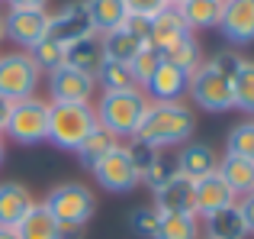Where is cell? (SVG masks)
<instances>
[{"instance_id":"cell-20","label":"cell","mask_w":254,"mask_h":239,"mask_svg":"<svg viewBox=\"0 0 254 239\" xmlns=\"http://www.w3.org/2000/svg\"><path fill=\"white\" fill-rule=\"evenodd\" d=\"M225 0H184L177 6V13L184 16L187 29H219V19H222Z\"/></svg>"},{"instance_id":"cell-33","label":"cell","mask_w":254,"mask_h":239,"mask_svg":"<svg viewBox=\"0 0 254 239\" xmlns=\"http://www.w3.org/2000/svg\"><path fill=\"white\" fill-rule=\"evenodd\" d=\"M171 178H177V158L168 155V152H158L155 165H151V168L142 175V184L151 191V194H155V191H161Z\"/></svg>"},{"instance_id":"cell-32","label":"cell","mask_w":254,"mask_h":239,"mask_svg":"<svg viewBox=\"0 0 254 239\" xmlns=\"http://www.w3.org/2000/svg\"><path fill=\"white\" fill-rule=\"evenodd\" d=\"M164 58H168L171 65H177L184 75H193V71L203 65V49H199V42L190 36V39H184L180 45H174L171 52H164Z\"/></svg>"},{"instance_id":"cell-24","label":"cell","mask_w":254,"mask_h":239,"mask_svg":"<svg viewBox=\"0 0 254 239\" xmlns=\"http://www.w3.org/2000/svg\"><path fill=\"white\" fill-rule=\"evenodd\" d=\"M116 145H119V139L113 136L110 129H103V126L97 123L90 132H87V139H84V142L74 149V155H77V162H81L84 168H93V165H97L100 158H106L113 149H116Z\"/></svg>"},{"instance_id":"cell-10","label":"cell","mask_w":254,"mask_h":239,"mask_svg":"<svg viewBox=\"0 0 254 239\" xmlns=\"http://www.w3.org/2000/svg\"><path fill=\"white\" fill-rule=\"evenodd\" d=\"M49 10H6V39L19 45V52H32L42 39H49Z\"/></svg>"},{"instance_id":"cell-21","label":"cell","mask_w":254,"mask_h":239,"mask_svg":"<svg viewBox=\"0 0 254 239\" xmlns=\"http://www.w3.org/2000/svg\"><path fill=\"white\" fill-rule=\"evenodd\" d=\"M16 236L19 239H62V223L49 214L45 204H32V210L19 220Z\"/></svg>"},{"instance_id":"cell-40","label":"cell","mask_w":254,"mask_h":239,"mask_svg":"<svg viewBox=\"0 0 254 239\" xmlns=\"http://www.w3.org/2000/svg\"><path fill=\"white\" fill-rule=\"evenodd\" d=\"M10 10H49V0H6Z\"/></svg>"},{"instance_id":"cell-23","label":"cell","mask_w":254,"mask_h":239,"mask_svg":"<svg viewBox=\"0 0 254 239\" xmlns=\"http://www.w3.org/2000/svg\"><path fill=\"white\" fill-rule=\"evenodd\" d=\"M87 13H90L93 32L103 36V32H113L126 23V0H84Z\"/></svg>"},{"instance_id":"cell-30","label":"cell","mask_w":254,"mask_h":239,"mask_svg":"<svg viewBox=\"0 0 254 239\" xmlns=\"http://www.w3.org/2000/svg\"><path fill=\"white\" fill-rule=\"evenodd\" d=\"M225 155H238V158L254 162V120H245V123L229 129V136H225Z\"/></svg>"},{"instance_id":"cell-27","label":"cell","mask_w":254,"mask_h":239,"mask_svg":"<svg viewBox=\"0 0 254 239\" xmlns=\"http://www.w3.org/2000/svg\"><path fill=\"white\" fill-rule=\"evenodd\" d=\"M100 42H103V62H116V65H129L142 52V42L135 36H129L123 26L113 29V32H103Z\"/></svg>"},{"instance_id":"cell-25","label":"cell","mask_w":254,"mask_h":239,"mask_svg":"<svg viewBox=\"0 0 254 239\" xmlns=\"http://www.w3.org/2000/svg\"><path fill=\"white\" fill-rule=\"evenodd\" d=\"M155 239H203L196 214H158Z\"/></svg>"},{"instance_id":"cell-4","label":"cell","mask_w":254,"mask_h":239,"mask_svg":"<svg viewBox=\"0 0 254 239\" xmlns=\"http://www.w3.org/2000/svg\"><path fill=\"white\" fill-rule=\"evenodd\" d=\"M45 207L62 227H87L97 214V194L81 181H62L45 194Z\"/></svg>"},{"instance_id":"cell-35","label":"cell","mask_w":254,"mask_h":239,"mask_svg":"<svg viewBox=\"0 0 254 239\" xmlns=\"http://www.w3.org/2000/svg\"><path fill=\"white\" fill-rule=\"evenodd\" d=\"M129 233L138 236V239H155V230H158V210L151 204H142L129 214Z\"/></svg>"},{"instance_id":"cell-9","label":"cell","mask_w":254,"mask_h":239,"mask_svg":"<svg viewBox=\"0 0 254 239\" xmlns=\"http://www.w3.org/2000/svg\"><path fill=\"white\" fill-rule=\"evenodd\" d=\"M49 94L55 104H93V97L100 94L97 78L77 71L71 65H62L49 75Z\"/></svg>"},{"instance_id":"cell-37","label":"cell","mask_w":254,"mask_h":239,"mask_svg":"<svg viewBox=\"0 0 254 239\" xmlns=\"http://www.w3.org/2000/svg\"><path fill=\"white\" fill-rule=\"evenodd\" d=\"M123 29L129 32V36H135L142 45H148V39H151V19L148 16H135V13H126Z\"/></svg>"},{"instance_id":"cell-29","label":"cell","mask_w":254,"mask_h":239,"mask_svg":"<svg viewBox=\"0 0 254 239\" xmlns=\"http://www.w3.org/2000/svg\"><path fill=\"white\" fill-rule=\"evenodd\" d=\"M97 88L103 91V94H113V91H132L135 88V81H132V71L129 65H116V62H103L97 68Z\"/></svg>"},{"instance_id":"cell-3","label":"cell","mask_w":254,"mask_h":239,"mask_svg":"<svg viewBox=\"0 0 254 239\" xmlns=\"http://www.w3.org/2000/svg\"><path fill=\"white\" fill-rule=\"evenodd\" d=\"M97 126L93 104H55L49 101V142L55 149L74 152Z\"/></svg>"},{"instance_id":"cell-22","label":"cell","mask_w":254,"mask_h":239,"mask_svg":"<svg viewBox=\"0 0 254 239\" xmlns=\"http://www.w3.org/2000/svg\"><path fill=\"white\" fill-rule=\"evenodd\" d=\"M216 171L222 175V181L235 191V197H245V194H251V191H254V162H248V158L222 155Z\"/></svg>"},{"instance_id":"cell-7","label":"cell","mask_w":254,"mask_h":239,"mask_svg":"<svg viewBox=\"0 0 254 239\" xmlns=\"http://www.w3.org/2000/svg\"><path fill=\"white\" fill-rule=\"evenodd\" d=\"M39 84H42V71L32 62L29 52H6L0 55V94L6 101H26L36 97Z\"/></svg>"},{"instance_id":"cell-12","label":"cell","mask_w":254,"mask_h":239,"mask_svg":"<svg viewBox=\"0 0 254 239\" xmlns=\"http://www.w3.org/2000/svg\"><path fill=\"white\" fill-rule=\"evenodd\" d=\"M187 84H190V75H184L177 65H171L168 58H164V62L158 65V71L151 75V81L145 84L142 91H145V97H148L151 104H177V101H184Z\"/></svg>"},{"instance_id":"cell-28","label":"cell","mask_w":254,"mask_h":239,"mask_svg":"<svg viewBox=\"0 0 254 239\" xmlns=\"http://www.w3.org/2000/svg\"><path fill=\"white\" fill-rule=\"evenodd\" d=\"M232 101H235V110L254 117V58H245L238 75L232 78Z\"/></svg>"},{"instance_id":"cell-5","label":"cell","mask_w":254,"mask_h":239,"mask_svg":"<svg viewBox=\"0 0 254 239\" xmlns=\"http://www.w3.org/2000/svg\"><path fill=\"white\" fill-rule=\"evenodd\" d=\"M3 136H10L16 145L49 142V101H42L39 94L26 97V101H13Z\"/></svg>"},{"instance_id":"cell-36","label":"cell","mask_w":254,"mask_h":239,"mask_svg":"<svg viewBox=\"0 0 254 239\" xmlns=\"http://www.w3.org/2000/svg\"><path fill=\"white\" fill-rule=\"evenodd\" d=\"M123 149H126V155L132 158V165H135V171L138 175H145V171L155 165V158H158V149H151L148 142H142V139H126L123 142Z\"/></svg>"},{"instance_id":"cell-1","label":"cell","mask_w":254,"mask_h":239,"mask_svg":"<svg viewBox=\"0 0 254 239\" xmlns=\"http://www.w3.org/2000/svg\"><path fill=\"white\" fill-rule=\"evenodd\" d=\"M193 132H196V114H193L184 101H177V104H148L135 139L148 142L151 149H158V152H168V149H180L184 142H190Z\"/></svg>"},{"instance_id":"cell-11","label":"cell","mask_w":254,"mask_h":239,"mask_svg":"<svg viewBox=\"0 0 254 239\" xmlns=\"http://www.w3.org/2000/svg\"><path fill=\"white\" fill-rule=\"evenodd\" d=\"M93 36V23H90V13H87L84 0H74V3H64L58 13L49 16V39L62 42L64 49L81 39Z\"/></svg>"},{"instance_id":"cell-44","label":"cell","mask_w":254,"mask_h":239,"mask_svg":"<svg viewBox=\"0 0 254 239\" xmlns=\"http://www.w3.org/2000/svg\"><path fill=\"white\" fill-rule=\"evenodd\" d=\"M6 39V13H0V42Z\"/></svg>"},{"instance_id":"cell-43","label":"cell","mask_w":254,"mask_h":239,"mask_svg":"<svg viewBox=\"0 0 254 239\" xmlns=\"http://www.w3.org/2000/svg\"><path fill=\"white\" fill-rule=\"evenodd\" d=\"M0 239H19V236H16V230H10V227H0Z\"/></svg>"},{"instance_id":"cell-39","label":"cell","mask_w":254,"mask_h":239,"mask_svg":"<svg viewBox=\"0 0 254 239\" xmlns=\"http://www.w3.org/2000/svg\"><path fill=\"white\" fill-rule=\"evenodd\" d=\"M238 210H242V217H245V227H248V233L254 236V191H251V194H245L242 201H238Z\"/></svg>"},{"instance_id":"cell-31","label":"cell","mask_w":254,"mask_h":239,"mask_svg":"<svg viewBox=\"0 0 254 239\" xmlns=\"http://www.w3.org/2000/svg\"><path fill=\"white\" fill-rule=\"evenodd\" d=\"M161 62H164V52H158L155 45H142V52H138V55L129 62V71H132L135 88H145V84L151 81V75L158 71V65H161Z\"/></svg>"},{"instance_id":"cell-18","label":"cell","mask_w":254,"mask_h":239,"mask_svg":"<svg viewBox=\"0 0 254 239\" xmlns=\"http://www.w3.org/2000/svg\"><path fill=\"white\" fill-rule=\"evenodd\" d=\"M151 207L158 214H196L193 210V181L177 171V178H171L161 191H155V204Z\"/></svg>"},{"instance_id":"cell-8","label":"cell","mask_w":254,"mask_h":239,"mask_svg":"<svg viewBox=\"0 0 254 239\" xmlns=\"http://www.w3.org/2000/svg\"><path fill=\"white\" fill-rule=\"evenodd\" d=\"M90 171H93V178H97V184L103 191H110V194H126V191H132V188L142 184V175L135 171L132 158L126 155L123 142H119L106 158H100Z\"/></svg>"},{"instance_id":"cell-26","label":"cell","mask_w":254,"mask_h":239,"mask_svg":"<svg viewBox=\"0 0 254 239\" xmlns=\"http://www.w3.org/2000/svg\"><path fill=\"white\" fill-rule=\"evenodd\" d=\"M64 65H71L77 71H87V75H97V68L103 65V42H100L97 32L81 39V42H74V45H68Z\"/></svg>"},{"instance_id":"cell-17","label":"cell","mask_w":254,"mask_h":239,"mask_svg":"<svg viewBox=\"0 0 254 239\" xmlns=\"http://www.w3.org/2000/svg\"><path fill=\"white\" fill-rule=\"evenodd\" d=\"M193 32L187 29L184 16L177 13V6H168V10H161L155 19H151V39L148 45H155L158 52H171L174 45H180L184 39H190Z\"/></svg>"},{"instance_id":"cell-14","label":"cell","mask_w":254,"mask_h":239,"mask_svg":"<svg viewBox=\"0 0 254 239\" xmlns=\"http://www.w3.org/2000/svg\"><path fill=\"white\" fill-rule=\"evenodd\" d=\"M219 32L232 45H248L254 42V0H225Z\"/></svg>"},{"instance_id":"cell-34","label":"cell","mask_w":254,"mask_h":239,"mask_svg":"<svg viewBox=\"0 0 254 239\" xmlns=\"http://www.w3.org/2000/svg\"><path fill=\"white\" fill-rule=\"evenodd\" d=\"M29 55H32V62L39 65V71H42V75H52L55 68H62V65H64L68 49H64L62 42H55V39H42V42H39Z\"/></svg>"},{"instance_id":"cell-45","label":"cell","mask_w":254,"mask_h":239,"mask_svg":"<svg viewBox=\"0 0 254 239\" xmlns=\"http://www.w3.org/2000/svg\"><path fill=\"white\" fill-rule=\"evenodd\" d=\"M3 155H6V142H3V136H0V162H3Z\"/></svg>"},{"instance_id":"cell-16","label":"cell","mask_w":254,"mask_h":239,"mask_svg":"<svg viewBox=\"0 0 254 239\" xmlns=\"http://www.w3.org/2000/svg\"><path fill=\"white\" fill-rule=\"evenodd\" d=\"M36 197L23 181H0V227L16 230L19 220L32 210Z\"/></svg>"},{"instance_id":"cell-42","label":"cell","mask_w":254,"mask_h":239,"mask_svg":"<svg viewBox=\"0 0 254 239\" xmlns=\"http://www.w3.org/2000/svg\"><path fill=\"white\" fill-rule=\"evenodd\" d=\"M87 227H62V239H84Z\"/></svg>"},{"instance_id":"cell-38","label":"cell","mask_w":254,"mask_h":239,"mask_svg":"<svg viewBox=\"0 0 254 239\" xmlns=\"http://www.w3.org/2000/svg\"><path fill=\"white\" fill-rule=\"evenodd\" d=\"M126 10L135 16H148L155 19L161 10H168V0H126Z\"/></svg>"},{"instance_id":"cell-19","label":"cell","mask_w":254,"mask_h":239,"mask_svg":"<svg viewBox=\"0 0 254 239\" xmlns=\"http://www.w3.org/2000/svg\"><path fill=\"white\" fill-rule=\"evenodd\" d=\"M206 236L203 239H248V227H245V217L238 210V204H229V207L216 210V214L203 217Z\"/></svg>"},{"instance_id":"cell-41","label":"cell","mask_w":254,"mask_h":239,"mask_svg":"<svg viewBox=\"0 0 254 239\" xmlns=\"http://www.w3.org/2000/svg\"><path fill=\"white\" fill-rule=\"evenodd\" d=\"M10 110H13V101H6V97L0 94V136H3V129H6V120H10Z\"/></svg>"},{"instance_id":"cell-15","label":"cell","mask_w":254,"mask_h":239,"mask_svg":"<svg viewBox=\"0 0 254 239\" xmlns=\"http://www.w3.org/2000/svg\"><path fill=\"white\" fill-rule=\"evenodd\" d=\"M177 171L184 178H190V181H199V178H206V175H212V171L219 168V155H216V149H212L209 142H184L177 149Z\"/></svg>"},{"instance_id":"cell-46","label":"cell","mask_w":254,"mask_h":239,"mask_svg":"<svg viewBox=\"0 0 254 239\" xmlns=\"http://www.w3.org/2000/svg\"><path fill=\"white\" fill-rule=\"evenodd\" d=\"M180 3H184V0H168V6H180Z\"/></svg>"},{"instance_id":"cell-6","label":"cell","mask_w":254,"mask_h":239,"mask_svg":"<svg viewBox=\"0 0 254 239\" xmlns=\"http://www.w3.org/2000/svg\"><path fill=\"white\" fill-rule=\"evenodd\" d=\"M187 94L206 114H225V110L235 107L232 101V81L222 75V71L212 68V62H203L196 71L190 75V84H187Z\"/></svg>"},{"instance_id":"cell-2","label":"cell","mask_w":254,"mask_h":239,"mask_svg":"<svg viewBox=\"0 0 254 239\" xmlns=\"http://www.w3.org/2000/svg\"><path fill=\"white\" fill-rule=\"evenodd\" d=\"M148 104L151 101L145 97L142 88H132V91L100 94V104H93V110H97V123L103 126V129H110L119 142H126V139H132L138 132Z\"/></svg>"},{"instance_id":"cell-13","label":"cell","mask_w":254,"mask_h":239,"mask_svg":"<svg viewBox=\"0 0 254 239\" xmlns=\"http://www.w3.org/2000/svg\"><path fill=\"white\" fill-rule=\"evenodd\" d=\"M229 204H238V197H235V191L222 181L219 171L193 181V210H196L199 220L216 214V210H222V207H229Z\"/></svg>"}]
</instances>
